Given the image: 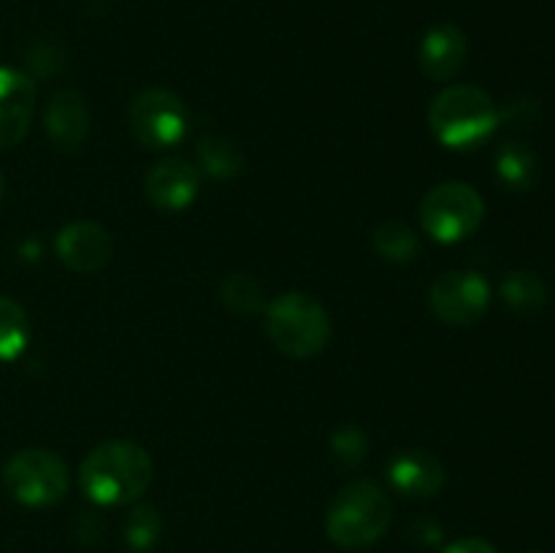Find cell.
Segmentation results:
<instances>
[{"mask_svg": "<svg viewBox=\"0 0 555 553\" xmlns=\"http://www.w3.org/2000/svg\"><path fill=\"white\" fill-rule=\"evenodd\" d=\"M529 553H540V551H529Z\"/></svg>", "mask_w": 555, "mask_h": 553, "instance_id": "obj_25", "label": "cell"}, {"mask_svg": "<svg viewBox=\"0 0 555 553\" xmlns=\"http://www.w3.org/2000/svg\"><path fill=\"white\" fill-rule=\"evenodd\" d=\"M442 553H499L496 548L491 545L482 537H461V540L450 542Z\"/></svg>", "mask_w": 555, "mask_h": 553, "instance_id": "obj_23", "label": "cell"}, {"mask_svg": "<svg viewBox=\"0 0 555 553\" xmlns=\"http://www.w3.org/2000/svg\"><path fill=\"white\" fill-rule=\"evenodd\" d=\"M152 459L139 442L108 439L95 445L81 461L79 486L87 497L103 507L130 504L150 488Z\"/></svg>", "mask_w": 555, "mask_h": 553, "instance_id": "obj_1", "label": "cell"}, {"mask_svg": "<svg viewBox=\"0 0 555 553\" xmlns=\"http://www.w3.org/2000/svg\"><path fill=\"white\" fill-rule=\"evenodd\" d=\"M393 520V502L374 480H352L325 513V535L345 551H363L379 542Z\"/></svg>", "mask_w": 555, "mask_h": 553, "instance_id": "obj_2", "label": "cell"}, {"mask_svg": "<svg viewBox=\"0 0 555 553\" xmlns=\"http://www.w3.org/2000/svg\"><path fill=\"white\" fill-rule=\"evenodd\" d=\"M36 81L16 68H0V150H11L27 136L36 114Z\"/></svg>", "mask_w": 555, "mask_h": 553, "instance_id": "obj_10", "label": "cell"}, {"mask_svg": "<svg viewBox=\"0 0 555 553\" xmlns=\"http://www.w3.org/2000/svg\"><path fill=\"white\" fill-rule=\"evenodd\" d=\"M201 179H204V173L198 171L195 163L184 160V157H166V160L155 163L150 168V173H146V201L157 211L177 215V211H184L198 198Z\"/></svg>", "mask_w": 555, "mask_h": 553, "instance_id": "obj_9", "label": "cell"}, {"mask_svg": "<svg viewBox=\"0 0 555 553\" xmlns=\"http://www.w3.org/2000/svg\"><path fill=\"white\" fill-rule=\"evenodd\" d=\"M496 173L509 190H529L537 182L540 173V160H537L534 150L524 141H507L502 150L496 152Z\"/></svg>", "mask_w": 555, "mask_h": 553, "instance_id": "obj_16", "label": "cell"}, {"mask_svg": "<svg viewBox=\"0 0 555 553\" xmlns=\"http://www.w3.org/2000/svg\"><path fill=\"white\" fill-rule=\"evenodd\" d=\"M331 453L341 466H358L369 453V437L358 426L336 428L331 437Z\"/></svg>", "mask_w": 555, "mask_h": 553, "instance_id": "obj_22", "label": "cell"}, {"mask_svg": "<svg viewBox=\"0 0 555 553\" xmlns=\"http://www.w3.org/2000/svg\"><path fill=\"white\" fill-rule=\"evenodd\" d=\"M486 217V201L472 184L444 182L421 201V226L434 242L459 244L469 239Z\"/></svg>", "mask_w": 555, "mask_h": 553, "instance_id": "obj_5", "label": "cell"}, {"mask_svg": "<svg viewBox=\"0 0 555 553\" xmlns=\"http://www.w3.org/2000/svg\"><path fill=\"white\" fill-rule=\"evenodd\" d=\"M163 518L152 504H139L125 518V540L133 551H150L160 540Z\"/></svg>", "mask_w": 555, "mask_h": 553, "instance_id": "obj_21", "label": "cell"}, {"mask_svg": "<svg viewBox=\"0 0 555 553\" xmlns=\"http://www.w3.org/2000/svg\"><path fill=\"white\" fill-rule=\"evenodd\" d=\"M499 125V108L477 85H450L428 106V128L450 150L486 144Z\"/></svg>", "mask_w": 555, "mask_h": 553, "instance_id": "obj_3", "label": "cell"}, {"mask_svg": "<svg viewBox=\"0 0 555 553\" xmlns=\"http://www.w3.org/2000/svg\"><path fill=\"white\" fill-rule=\"evenodd\" d=\"M372 244L374 253L383 260H388V263H410L421 253V239L401 220H388L383 226H377Z\"/></svg>", "mask_w": 555, "mask_h": 553, "instance_id": "obj_17", "label": "cell"}, {"mask_svg": "<svg viewBox=\"0 0 555 553\" xmlns=\"http://www.w3.org/2000/svg\"><path fill=\"white\" fill-rule=\"evenodd\" d=\"M220 298L236 314H255L266 309L263 285L249 274H228L220 285Z\"/></svg>", "mask_w": 555, "mask_h": 553, "instance_id": "obj_20", "label": "cell"}, {"mask_svg": "<svg viewBox=\"0 0 555 553\" xmlns=\"http://www.w3.org/2000/svg\"><path fill=\"white\" fill-rule=\"evenodd\" d=\"M444 464L428 450H401L390 459L388 480L393 491L410 499H426L442 491L444 486Z\"/></svg>", "mask_w": 555, "mask_h": 553, "instance_id": "obj_13", "label": "cell"}, {"mask_svg": "<svg viewBox=\"0 0 555 553\" xmlns=\"http://www.w3.org/2000/svg\"><path fill=\"white\" fill-rule=\"evenodd\" d=\"M43 128L60 152H76L90 133V108L76 90H60L49 98Z\"/></svg>", "mask_w": 555, "mask_h": 553, "instance_id": "obj_14", "label": "cell"}, {"mask_svg": "<svg viewBox=\"0 0 555 553\" xmlns=\"http://www.w3.org/2000/svg\"><path fill=\"white\" fill-rule=\"evenodd\" d=\"M428 307L442 323L472 325L491 307V285L477 271H448L428 291Z\"/></svg>", "mask_w": 555, "mask_h": 553, "instance_id": "obj_8", "label": "cell"}, {"mask_svg": "<svg viewBox=\"0 0 555 553\" xmlns=\"http://www.w3.org/2000/svg\"><path fill=\"white\" fill-rule=\"evenodd\" d=\"M502 298L513 312L534 314L545 307L547 287L534 271H509L502 280Z\"/></svg>", "mask_w": 555, "mask_h": 553, "instance_id": "obj_19", "label": "cell"}, {"mask_svg": "<svg viewBox=\"0 0 555 553\" xmlns=\"http://www.w3.org/2000/svg\"><path fill=\"white\" fill-rule=\"evenodd\" d=\"M54 249H57V258L68 269L81 271V274H92V271H101L108 263L114 242L112 233L101 222L76 220L57 233Z\"/></svg>", "mask_w": 555, "mask_h": 553, "instance_id": "obj_11", "label": "cell"}, {"mask_svg": "<svg viewBox=\"0 0 555 553\" xmlns=\"http://www.w3.org/2000/svg\"><path fill=\"white\" fill-rule=\"evenodd\" d=\"M3 195H5V177L3 171H0V201H3Z\"/></svg>", "mask_w": 555, "mask_h": 553, "instance_id": "obj_24", "label": "cell"}, {"mask_svg": "<svg viewBox=\"0 0 555 553\" xmlns=\"http://www.w3.org/2000/svg\"><path fill=\"white\" fill-rule=\"evenodd\" d=\"M266 336L287 358H312L328 345V309L307 293H282L263 309Z\"/></svg>", "mask_w": 555, "mask_h": 553, "instance_id": "obj_4", "label": "cell"}, {"mask_svg": "<svg viewBox=\"0 0 555 553\" xmlns=\"http://www.w3.org/2000/svg\"><path fill=\"white\" fill-rule=\"evenodd\" d=\"M466 57H469V41L459 25H434L423 36L421 49H417V63L421 70L431 81H453L464 70Z\"/></svg>", "mask_w": 555, "mask_h": 553, "instance_id": "obj_12", "label": "cell"}, {"mask_svg": "<svg viewBox=\"0 0 555 553\" xmlns=\"http://www.w3.org/2000/svg\"><path fill=\"white\" fill-rule=\"evenodd\" d=\"M195 166L206 177L231 179L242 173L244 155L236 141L222 139V136H206L195 146Z\"/></svg>", "mask_w": 555, "mask_h": 553, "instance_id": "obj_15", "label": "cell"}, {"mask_svg": "<svg viewBox=\"0 0 555 553\" xmlns=\"http://www.w3.org/2000/svg\"><path fill=\"white\" fill-rule=\"evenodd\" d=\"M11 497L25 507H52L68 493V466L43 448H27L11 455L3 470Z\"/></svg>", "mask_w": 555, "mask_h": 553, "instance_id": "obj_6", "label": "cell"}, {"mask_svg": "<svg viewBox=\"0 0 555 553\" xmlns=\"http://www.w3.org/2000/svg\"><path fill=\"white\" fill-rule=\"evenodd\" d=\"M128 128L146 150H171L182 144L190 128V114L182 98L166 87L141 90L128 106Z\"/></svg>", "mask_w": 555, "mask_h": 553, "instance_id": "obj_7", "label": "cell"}, {"mask_svg": "<svg viewBox=\"0 0 555 553\" xmlns=\"http://www.w3.org/2000/svg\"><path fill=\"white\" fill-rule=\"evenodd\" d=\"M30 342V318L14 298L0 296V363H11Z\"/></svg>", "mask_w": 555, "mask_h": 553, "instance_id": "obj_18", "label": "cell"}]
</instances>
